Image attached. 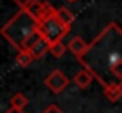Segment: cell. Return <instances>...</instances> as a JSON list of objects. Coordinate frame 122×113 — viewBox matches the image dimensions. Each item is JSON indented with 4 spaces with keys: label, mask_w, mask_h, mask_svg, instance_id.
Listing matches in <instances>:
<instances>
[{
    "label": "cell",
    "mask_w": 122,
    "mask_h": 113,
    "mask_svg": "<svg viewBox=\"0 0 122 113\" xmlns=\"http://www.w3.org/2000/svg\"><path fill=\"white\" fill-rule=\"evenodd\" d=\"M78 62L103 88L110 85L122 87V28L117 23H108L94 37L87 53L80 57Z\"/></svg>",
    "instance_id": "obj_1"
},
{
    "label": "cell",
    "mask_w": 122,
    "mask_h": 113,
    "mask_svg": "<svg viewBox=\"0 0 122 113\" xmlns=\"http://www.w3.org/2000/svg\"><path fill=\"white\" fill-rule=\"evenodd\" d=\"M39 28V21L28 11H20L0 28V35L11 43L18 51L25 48V43L34 32Z\"/></svg>",
    "instance_id": "obj_2"
},
{
    "label": "cell",
    "mask_w": 122,
    "mask_h": 113,
    "mask_svg": "<svg viewBox=\"0 0 122 113\" xmlns=\"http://www.w3.org/2000/svg\"><path fill=\"white\" fill-rule=\"evenodd\" d=\"M39 30H41V34L44 35V39H48L50 43H57V41H64V37L69 34L71 28L66 27L55 14V16H51V18L41 21L39 23Z\"/></svg>",
    "instance_id": "obj_3"
},
{
    "label": "cell",
    "mask_w": 122,
    "mask_h": 113,
    "mask_svg": "<svg viewBox=\"0 0 122 113\" xmlns=\"http://www.w3.org/2000/svg\"><path fill=\"white\" fill-rule=\"evenodd\" d=\"M44 85L48 87L53 94H60V92H64L66 87L69 85V78H67L60 69H55L44 78Z\"/></svg>",
    "instance_id": "obj_4"
},
{
    "label": "cell",
    "mask_w": 122,
    "mask_h": 113,
    "mask_svg": "<svg viewBox=\"0 0 122 113\" xmlns=\"http://www.w3.org/2000/svg\"><path fill=\"white\" fill-rule=\"evenodd\" d=\"M27 11L30 12V14H32L39 23L57 14V9L51 5V4H48V2H41V0H34V4H32L30 7H28Z\"/></svg>",
    "instance_id": "obj_5"
},
{
    "label": "cell",
    "mask_w": 122,
    "mask_h": 113,
    "mask_svg": "<svg viewBox=\"0 0 122 113\" xmlns=\"http://www.w3.org/2000/svg\"><path fill=\"white\" fill-rule=\"evenodd\" d=\"M89 44H90V43H85L81 37H73V39L67 43V48L73 51V55L76 57V58H80V57H83V55L87 53Z\"/></svg>",
    "instance_id": "obj_6"
},
{
    "label": "cell",
    "mask_w": 122,
    "mask_h": 113,
    "mask_svg": "<svg viewBox=\"0 0 122 113\" xmlns=\"http://www.w3.org/2000/svg\"><path fill=\"white\" fill-rule=\"evenodd\" d=\"M92 79H94V76H92L89 71L81 69V71H78V73H76V76L73 78V81H74V85H76L78 88H87V87L92 83Z\"/></svg>",
    "instance_id": "obj_7"
},
{
    "label": "cell",
    "mask_w": 122,
    "mask_h": 113,
    "mask_svg": "<svg viewBox=\"0 0 122 113\" xmlns=\"http://www.w3.org/2000/svg\"><path fill=\"white\" fill-rule=\"evenodd\" d=\"M103 95H104L110 103H117L119 99H122V87H120V85L104 87V88H103Z\"/></svg>",
    "instance_id": "obj_8"
},
{
    "label": "cell",
    "mask_w": 122,
    "mask_h": 113,
    "mask_svg": "<svg viewBox=\"0 0 122 113\" xmlns=\"http://www.w3.org/2000/svg\"><path fill=\"white\" fill-rule=\"evenodd\" d=\"M57 18L60 20L66 27H69V28H71V25L74 23V14L67 9V7H58V9H57Z\"/></svg>",
    "instance_id": "obj_9"
},
{
    "label": "cell",
    "mask_w": 122,
    "mask_h": 113,
    "mask_svg": "<svg viewBox=\"0 0 122 113\" xmlns=\"http://www.w3.org/2000/svg\"><path fill=\"white\" fill-rule=\"evenodd\" d=\"M50 44H51V43H50L48 39H41L39 43H37V44L30 49V53L34 55V58H41L44 53H48V51H50Z\"/></svg>",
    "instance_id": "obj_10"
},
{
    "label": "cell",
    "mask_w": 122,
    "mask_h": 113,
    "mask_svg": "<svg viewBox=\"0 0 122 113\" xmlns=\"http://www.w3.org/2000/svg\"><path fill=\"white\" fill-rule=\"evenodd\" d=\"M67 49H69V48L64 44V41H57V43L50 44V55L55 57V58H62V57L66 55Z\"/></svg>",
    "instance_id": "obj_11"
},
{
    "label": "cell",
    "mask_w": 122,
    "mask_h": 113,
    "mask_svg": "<svg viewBox=\"0 0 122 113\" xmlns=\"http://www.w3.org/2000/svg\"><path fill=\"white\" fill-rule=\"evenodd\" d=\"M34 60H36V58H34V55L28 51V49H21V51H18V57H16L18 65H21V67H28Z\"/></svg>",
    "instance_id": "obj_12"
},
{
    "label": "cell",
    "mask_w": 122,
    "mask_h": 113,
    "mask_svg": "<svg viewBox=\"0 0 122 113\" xmlns=\"http://www.w3.org/2000/svg\"><path fill=\"white\" fill-rule=\"evenodd\" d=\"M28 104V99L27 95L21 94V92H18V94H14L11 97V106L12 108H20V110H25V106Z\"/></svg>",
    "instance_id": "obj_13"
},
{
    "label": "cell",
    "mask_w": 122,
    "mask_h": 113,
    "mask_svg": "<svg viewBox=\"0 0 122 113\" xmlns=\"http://www.w3.org/2000/svg\"><path fill=\"white\" fill-rule=\"evenodd\" d=\"M14 4L20 7V11H27L28 7L34 4V0H14Z\"/></svg>",
    "instance_id": "obj_14"
},
{
    "label": "cell",
    "mask_w": 122,
    "mask_h": 113,
    "mask_svg": "<svg viewBox=\"0 0 122 113\" xmlns=\"http://www.w3.org/2000/svg\"><path fill=\"white\" fill-rule=\"evenodd\" d=\"M43 113H64V111H62L60 108L57 106V104H50V106L46 108V110H44Z\"/></svg>",
    "instance_id": "obj_15"
},
{
    "label": "cell",
    "mask_w": 122,
    "mask_h": 113,
    "mask_svg": "<svg viewBox=\"0 0 122 113\" xmlns=\"http://www.w3.org/2000/svg\"><path fill=\"white\" fill-rule=\"evenodd\" d=\"M5 113H23V110H20V108H12V106H11Z\"/></svg>",
    "instance_id": "obj_16"
},
{
    "label": "cell",
    "mask_w": 122,
    "mask_h": 113,
    "mask_svg": "<svg viewBox=\"0 0 122 113\" xmlns=\"http://www.w3.org/2000/svg\"><path fill=\"white\" fill-rule=\"evenodd\" d=\"M67 2H76V0H67Z\"/></svg>",
    "instance_id": "obj_17"
}]
</instances>
